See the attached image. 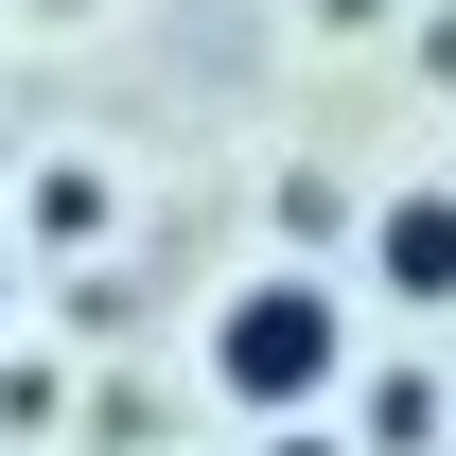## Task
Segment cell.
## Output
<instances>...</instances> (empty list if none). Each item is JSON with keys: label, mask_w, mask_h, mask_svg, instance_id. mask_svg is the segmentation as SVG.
I'll list each match as a JSON object with an SVG mask.
<instances>
[{"label": "cell", "mask_w": 456, "mask_h": 456, "mask_svg": "<svg viewBox=\"0 0 456 456\" xmlns=\"http://www.w3.org/2000/svg\"><path fill=\"white\" fill-rule=\"evenodd\" d=\"M387 18H403V0H316V36H387Z\"/></svg>", "instance_id": "obj_4"}, {"label": "cell", "mask_w": 456, "mask_h": 456, "mask_svg": "<svg viewBox=\"0 0 456 456\" xmlns=\"http://www.w3.org/2000/svg\"><path fill=\"white\" fill-rule=\"evenodd\" d=\"M36 18H88V0H36Z\"/></svg>", "instance_id": "obj_6"}, {"label": "cell", "mask_w": 456, "mask_h": 456, "mask_svg": "<svg viewBox=\"0 0 456 456\" xmlns=\"http://www.w3.org/2000/svg\"><path fill=\"white\" fill-rule=\"evenodd\" d=\"M439 421H456V387H439V369H387V387H369V456H421Z\"/></svg>", "instance_id": "obj_3"}, {"label": "cell", "mask_w": 456, "mask_h": 456, "mask_svg": "<svg viewBox=\"0 0 456 456\" xmlns=\"http://www.w3.org/2000/svg\"><path fill=\"white\" fill-rule=\"evenodd\" d=\"M0 334H18V264H0Z\"/></svg>", "instance_id": "obj_5"}, {"label": "cell", "mask_w": 456, "mask_h": 456, "mask_svg": "<svg viewBox=\"0 0 456 456\" xmlns=\"http://www.w3.org/2000/svg\"><path fill=\"white\" fill-rule=\"evenodd\" d=\"M211 387L246 403V421L334 403V387H351V298L316 281V264H246V281L211 298Z\"/></svg>", "instance_id": "obj_1"}, {"label": "cell", "mask_w": 456, "mask_h": 456, "mask_svg": "<svg viewBox=\"0 0 456 456\" xmlns=\"http://www.w3.org/2000/svg\"><path fill=\"white\" fill-rule=\"evenodd\" d=\"M369 281L403 316H456V175H403L387 211H369Z\"/></svg>", "instance_id": "obj_2"}]
</instances>
